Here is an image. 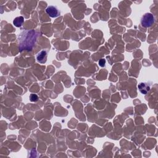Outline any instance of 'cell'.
I'll return each instance as SVG.
<instances>
[{
	"label": "cell",
	"mask_w": 158,
	"mask_h": 158,
	"mask_svg": "<svg viewBox=\"0 0 158 158\" xmlns=\"http://www.w3.org/2000/svg\"><path fill=\"white\" fill-rule=\"evenodd\" d=\"M36 60L40 63H45L47 60V52L45 50H42L37 54L36 56Z\"/></svg>",
	"instance_id": "3957f363"
},
{
	"label": "cell",
	"mask_w": 158,
	"mask_h": 158,
	"mask_svg": "<svg viewBox=\"0 0 158 158\" xmlns=\"http://www.w3.org/2000/svg\"><path fill=\"white\" fill-rule=\"evenodd\" d=\"M155 22L154 16L151 13H146L141 19V23L143 27L148 28L153 25Z\"/></svg>",
	"instance_id": "6da1fadb"
},
{
	"label": "cell",
	"mask_w": 158,
	"mask_h": 158,
	"mask_svg": "<svg viewBox=\"0 0 158 158\" xmlns=\"http://www.w3.org/2000/svg\"><path fill=\"white\" fill-rule=\"evenodd\" d=\"M98 64L100 65V66L102 67V68H103V67L105 66V64H106V60L105 59H101L99 60L98 62Z\"/></svg>",
	"instance_id": "52a82bcc"
},
{
	"label": "cell",
	"mask_w": 158,
	"mask_h": 158,
	"mask_svg": "<svg viewBox=\"0 0 158 158\" xmlns=\"http://www.w3.org/2000/svg\"><path fill=\"white\" fill-rule=\"evenodd\" d=\"M46 13L48 14V15H49L51 17L53 18L58 17L60 14L59 10L56 6H48L46 9Z\"/></svg>",
	"instance_id": "7a4b0ae2"
},
{
	"label": "cell",
	"mask_w": 158,
	"mask_h": 158,
	"mask_svg": "<svg viewBox=\"0 0 158 158\" xmlns=\"http://www.w3.org/2000/svg\"><path fill=\"white\" fill-rule=\"evenodd\" d=\"M23 22H24V19L22 16L17 17L14 19L13 24L17 27H20L22 26Z\"/></svg>",
	"instance_id": "5b68a950"
},
{
	"label": "cell",
	"mask_w": 158,
	"mask_h": 158,
	"mask_svg": "<svg viewBox=\"0 0 158 158\" xmlns=\"http://www.w3.org/2000/svg\"><path fill=\"white\" fill-rule=\"evenodd\" d=\"M138 88L139 92L143 95L147 94L150 90V86L147 83H140L138 84Z\"/></svg>",
	"instance_id": "277c9868"
},
{
	"label": "cell",
	"mask_w": 158,
	"mask_h": 158,
	"mask_svg": "<svg viewBox=\"0 0 158 158\" xmlns=\"http://www.w3.org/2000/svg\"><path fill=\"white\" fill-rule=\"evenodd\" d=\"M30 101L32 102H36L38 100V97L36 94H31L29 96Z\"/></svg>",
	"instance_id": "8992f818"
}]
</instances>
